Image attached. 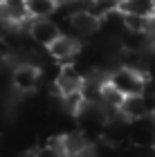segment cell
I'll list each match as a JSON object with an SVG mask.
<instances>
[{
	"label": "cell",
	"mask_w": 155,
	"mask_h": 157,
	"mask_svg": "<svg viewBox=\"0 0 155 157\" xmlns=\"http://www.w3.org/2000/svg\"><path fill=\"white\" fill-rule=\"evenodd\" d=\"M41 81V67L36 63H18L16 70L11 72V85L20 94H27L38 85Z\"/></svg>",
	"instance_id": "obj_2"
},
{
	"label": "cell",
	"mask_w": 155,
	"mask_h": 157,
	"mask_svg": "<svg viewBox=\"0 0 155 157\" xmlns=\"http://www.w3.org/2000/svg\"><path fill=\"white\" fill-rule=\"evenodd\" d=\"M5 63H7V59H2V56H0V70L5 67Z\"/></svg>",
	"instance_id": "obj_13"
},
{
	"label": "cell",
	"mask_w": 155,
	"mask_h": 157,
	"mask_svg": "<svg viewBox=\"0 0 155 157\" xmlns=\"http://www.w3.org/2000/svg\"><path fill=\"white\" fill-rule=\"evenodd\" d=\"M81 81H83V74L76 70L74 63H65L61 65L59 74L54 78V88L59 94H68V92H76L81 88Z\"/></svg>",
	"instance_id": "obj_6"
},
{
	"label": "cell",
	"mask_w": 155,
	"mask_h": 157,
	"mask_svg": "<svg viewBox=\"0 0 155 157\" xmlns=\"http://www.w3.org/2000/svg\"><path fill=\"white\" fill-rule=\"evenodd\" d=\"M68 23H70V27H72L79 36H83V38L95 36V34L101 29V18L97 16L95 11H90V9L72 11V13H70V18H68Z\"/></svg>",
	"instance_id": "obj_4"
},
{
	"label": "cell",
	"mask_w": 155,
	"mask_h": 157,
	"mask_svg": "<svg viewBox=\"0 0 155 157\" xmlns=\"http://www.w3.org/2000/svg\"><path fill=\"white\" fill-rule=\"evenodd\" d=\"M153 115H155V112H153Z\"/></svg>",
	"instance_id": "obj_15"
},
{
	"label": "cell",
	"mask_w": 155,
	"mask_h": 157,
	"mask_svg": "<svg viewBox=\"0 0 155 157\" xmlns=\"http://www.w3.org/2000/svg\"><path fill=\"white\" fill-rule=\"evenodd\" d=\"M25 9L29 18H47L59 9L56 0H25Z\"/></svg>",
	"instance_id": "obj_8"
},
{
	"label": "cell",
	"mask_w": 155,
	"mask_h": 157,
	"mask_svg": "<svg viewBox=\"0 0 155 157\" xmlns=\"http://www.w3.org/2000/svg\"><path fill=\"white\" fill-rule=\"evenodd\" d=\"M146 78H149V76H144V74L135 72V70L122 65V67L112 70V72L108 74V83L115 85V88L126 97V94H142Z\"/></svg>",
	"instance_id": "obj_1"
},
{
	"label": "cell",
	"mask_w": 155,
	"mask_h": 157,
	"mask_svg": "<svg viewBox=\"0 0 155 157\" xmlns=\"http://www.w3.org/2000/svg\"><path fill=\"white\" fill-rule=\"evenodd\" d=\"M119 11H128V13H139V16H153V0H119L117 2Z\"/></svg>",
	"instance_id": "obj_9"
},
{
	"label": "cell",
	"mask_w": 155,
	"mask_h": 157,
	"mask_svg": "<svg viewBox=\"0 0 155 157\" xmlns=\"http://www.w3.org/2000/svg\"><path fill=\"white\" fill-rule=\"evenodd\" d=\"M79 40H74L72 36H65V34H59L50 45H47V52L54 61H59L61 65H65V63H74V59L79 56Z\"/></svg>",
	"instance_id": "obj_3"
},
{
	"label": "cell",
	"mask_w": 155,
	"mask_h": 157,
	"mask_svg": "<svg viewBox=\"0 0 155 157\" xmlns=\"http://www.w3.org/2000/svg\"><path fill=\"white\" fill-rule=\"evenodd\" d=\"M153 9H155V0H153Z\"/></svg>",
	"instance_id": "obj_14"
},
{
	"label": "cell",
	"mask_w": 155,
	"mask_h": 157,
	"mask_svg": "<svg viewBox=\"0 0 155 157\" xmlns=\"http://www.w3.org/2000/svg\"><path fill=\"white\" fill-rule=\"evenodd\" d=\"M124 16V27L126 32H146L149 29V18L151 16H139V13H128V11H122Z\"/></svg>",
	"instance_id": "obj_10"
},
{
	"label": "cell",
	"mask_w": 155,
	"mask_h": 157,
	"mask_svg": "<svg viewBox=\"0 0 155 157\" xmlns=\"http://www.w3.org/2000/svg\"><path fill=\"white\" fill-rule=\"evenodd\" d=\"M68 2H70V0H56V5H59V7L61 5H68Z\"/></svg>",
	"instance_id": "obj_12"
},
{
	"label": "cell",
	"mask_w": 155,
	"mask_h": 157,
	"mask_svg": "<svg viewBox=\"0 0 155 157\" xmlns=\"http://www.w3.org/2000/svg\"><path fill=\"white\" fill-rule=\"evenodd\" d=\"M27 32H29V36H32L34 43H38V45H43V47H47L61 34L59 25H56L54 20H50V16L47 18H32Z\"/></svg>",
	"instance_id": "obj_5"
},
{
	"label": "cell",
	"mask_w": 155,
	"mask_h": 157,
	"mask_svg": "<svg viewBox=\"0 0 155 157\" xmlns=\"http://www.w3.org/2000/svg\"><path fill=\"white\" fill-rule=\"evenodd\" d=\"M11 49H14V47H11V43L7 40L5 36H0V56H2V59H7V56L11 54Z\"/></svg>",
	"instance_id": "obj_11"
},
{
	"label": "cell",
	"mask_w": 155,
	"mask_h": 157,
	"mask_svg": "<svg viewBox=\"0 0 155 157\" xmlns=\"http://www.w3.org/2000/svg\"><path fill=\"white\" fill-rule=\"evenodd\" d=\"M117 110H119V115H122L126 121H137V119H142V117L149 115L142 94H126Z\"/></svg>",
	"instance_id": "obj_7"
}]
</instances>
